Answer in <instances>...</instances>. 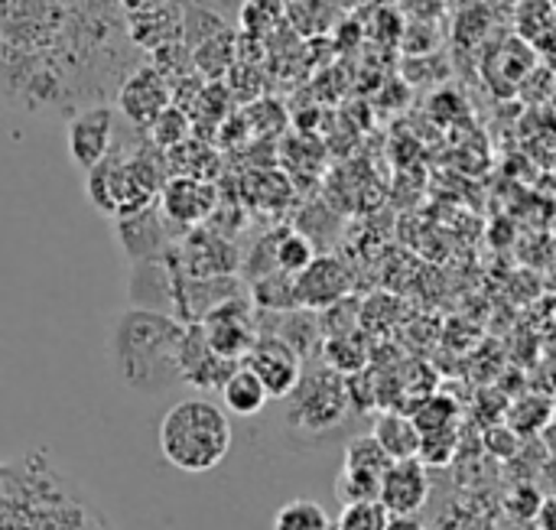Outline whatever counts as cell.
Here are the masks:
<instances>
[{"label":"cell","mask_w":556,"mask_h":530,"mask_svg":"<svg viewBox=\"0 0 556 530\" xmlns=\"http://www.w3.org/2000/svg\"><path fill=\"white\" fill-rule=\"evenodd\" d=\"M186 326L156 310H127L111 332V355L121 381L140 394H163L182 381Z\"/></svg>","instance_id":"1"},{"label":"cell","mask_w":556,"mask_h":530,"mask_svg":"<svg viewBox=\"0 0 556 530\" xmlns=\"http://www.w3.org/2000/svg\"><path fill=\"white\" fill-rule=\"evenodd\" d=\"M156 443L173 469L189 476L212 472L231 453L235 443L231 417L225 407L212 404L208 398H189L166 411L156 430Z\"/></svg>","instance_id":"2"},{"label":"cell","mask_w":556,"mask_h":530,"mask_svg":"<svg viewBox=\"0 0 556 530\" xmlns=\"http://www.w3.org/2000/svg\"><path fill=\"white\" fill-rule=\"evenodd\" d=\"M160 192L156 166L147 156H117L108 153L98 166L88 169V199L98 212L111 218L134 215L153 205Z\"/></svg>","instance_id":"3"},{"label":"cell","mask_w":556,"mask_h":530,"mask_svg":"<svg viewBox=\"0 0 556 530\" xmlns=\"http://www.w3.org/2000/svg\"><path fill=\"white\" fill-rule=\"evenodd\" d=\"M287 401H290L287 420L293 430H303V433L336 430L352 411L349 384L332 368H316L309 375L303 371L300 384L293 388V394Z\"/></svg>","instance_id":"4"},{"label":"cell","mask_w":556,"mask_h":530,"mask_svg":"<svg viewBox=\"0 0 556 530\" xmlns=\"http://www.w3.org/2000/svg\"><path fill=\"white\" fill-rule=\"evenodd\" d=\"M199 329H202V339L205 345L225 358V362H244V355L251 352L254 339L261 336L254 329V319H251V306L248 300L235 296V300H225L222 306H215L212 313H205L199 319Z\"/></svg>","instance_id":"5"},{"label":"cell","mask_w":556,"mask_h":530,"mask_svg":"<svg viewBox=\"0 0 556 530\" xmlns=\"http://www.w3.org/2000/svg\"><path fill=\"white\" fill-rule=\"evenodd\" d=\"M248 371H254L264 384V391L274 398V401H287L293 394V388L300 384L303 378V358L296 349H290L280 336L267 332V336H257L251 352L244 355L241 362Z\"/></svg>","instance_id":"6"},{"label":"cell","mask_w":556,"mask_h":530,"mask_svg":"<svg viewBox=\"0 0 556 530\" xmlns=\"http://www.w3.org/2000/svg\"><path fill=\"white\" fill-rule=\"evenodd\" d=\"M65 143H68V156L75 166L81 169L98 166L111 153V143H114V111L108 104L78 111L68 124Z\"/></svg>","instance_id":"7"},{"label":"cell","mask_w":556,"mask_h":530,"mask_svg":"<svg viewBox=\"0 0 556 530\" xmlns=\"http://www.w3.org/2000/svg\"><path fill=\"white\" fill-rule=\"evenodd\" d=\"M352 290V277L339 257H313V264L296 274V306L300 310H329L345 300Z\"/></svg>","instance_id":"8"},{"label":"cell","mask_w":556,"mask_h":530,"mask_svg":"<svg viewBox=\"0 0 556 530\" xmlns=\"http://www.w3.org/2000/svg\"><path fill=\"white\" fill-rule=\"evenodd\" d=\"M166 228H169V218L163 215V209L156 212V205H147L134 215L117 218V241H121L124 254L130 257V264L169 254Z\"/></svg>","instance_id":"9"},{"label":"cell","mask_w":556,"mask_h":530,"mask_svg":"<svg viewBox=\"0 0 556 530\" xmlns=\"http://www.w3.org/2000/svg\"><path fill=\"white\" fill-rule=\"evenodd\" d=\"M430 499V469L420 459H401L391 463V469L381 479L378 502L391 515H417Z\"/></svg>","instance_id":"10"},{"label":"cell","mask_w":556,"mask_h":530,"mask_svg":"<svg viewBox=\"0 0 556 530\" xmlns=\"http://www.w3.org/2000/svg\"><path fill=\"white\" fill-rule=\"evenodd\" d=\"M176 283H179V270L173 267L169 254L137 261L130 274V300L137 303V310L169 313L176 306Z\"/></svg>","instance_id":"11"},{"label":"cell","mask_w":556,"mask_h":530,"mask_svg":"<svg viewBox=\"0 0 556 530\" xmlns=\"http://www.w3.org/2000/svg\"><path fill=\"white\" fill-rule=\"evenodd\" d=\"M215 186L192 179V176H179L169 179L160 192V209L173 225H202L212 212H215Z\"/></svg>","instance_id":"12"},{"label":"cell","mask_w":556,"mask_h":530,"mask_svg":"<svg viewBox=\"0 0 556 530\" xmlns=\"http://www.w3.org/2000/svg\"><path fill=\"white\" fill-rule=\"evenodd\" d=\"M121 108L137 127H150L169 108V88L156 68H140L121 91Z\"/></svg>","instance_id":"13"},{"label":"cell","mask_w":556,"mask_h":530,"mask_svg":"<svg viewBox=\"0 0 556 530\" xmlns=\"http://www.w3.org/2000/svg\"><path fill=\"white\" fill-rule=\"evenodd\" d=\"M371 437L381 443V450L401 463V459H417L420 456V430L414 427L410 414H401V411H384L375 427H371Z\"/></svg>","instance_id":"14"},{"label":"cell","mask_w":556,"mask_h":530,"mask_svg":"<svg viewBox=\"0 0 556 530\" xmlns=\"http://www.w3.org/2000/svg\"><path fill=\"white\" fill-rule=\"evenodd\" d=\"M218 394H222L225 411L235 414V417H254V414H261V411L267 407V401H270V394L264 391L261 378H257L254 371H248L244 365H238V368L225 378V384L218 388Z\"/></svg>","instance_id":"15"},{"label":"cell","mask_w":556,"mask_h":530,"mask_svg":"<svg viewBox=\"0 0 556 530\" xmlns=\"http://www.w3.org/2000/svg\"><path fill=\"white\" fill-rule=\"evenodd\" d=\"M323 358H326V368H332L336 375L342 378H352V375H362L365 365H368V352L365 345L358 342V336H336V339H326L323 342Z\"/></svg>","instance_id":"16"},{"label":"cell","mask_w":556,"mask_h":530,"mask_svg":"<svg viewBox=\"0 0 556 530\" xmlns=\"http://www.w3.org/2000/svg\"><path fill=\"white\" fill-rule=\"evenodd\" d=\"M391 456L381 450V443L368 433V437H355L349 446H345V463L342 469L349 472H365V476H375V479H384V472L391 469Z\"/></svg>","instance_id":"17"},{"label":"cell","mask_w":556,"mask_h":530,"mask_svg":"<svg viewBox=\"0 0 556 530\" xmlns=\"http://www.w3.org/2000/svg\"><path fill=\"white\" fill-rule=\"evenodd\" d=\"M254 303L261 310H274V313H290V310H300L296 306V277L283 274V270H274L267 277H261L254 283Z\"/></svg>","instance_id":"18"},{"label":"cell","mask_w":556,"mask_h":530,"mask_svg":"<svg viewBox=\"0 0 556 530\" xmlns=\"http://www.w3.org/2000/svg\"><path fill=\"white\" fill-rule=\"evenodd\" d=\"M274 530H336L332 528V518L326 515V508L319 502H309V499H296V502H287L277 518H274Z\"/></svg>","instance_id":"19"},{"label":"cell","mask_w":556,"mask_h":530,"mask_svg":"<svg viewBox=\"0 0 556 530\" xmlns=\"http://www.w3.org/2000/svg\"><path fill=\"white\" fill-rule=\"evenodd\" d=\"M313 257H316V251H313V241L306 235H300V231H280L277 235V248H274L277 270L296 277L313 264Z\"/></svg>","instance_id":"20"},{"label":"cell","mask_w":556,"mask_h":530,"mask_svg":"<svg viewBox=\"0 0 556 530\" xmlns=\"http://www.w3.org/2000/svg\"><path fill=\"white\" fill-rule=\"evenodd\" d=\"M456 417H459V411H456V404L450 398H424L417 404V411L410 414V420L420 430V437L456 430Z\"/></svg>","instance_id":"21"},{"label":"cell","mask_w":556,"mask_h":530,"mask_svg":"<svg viewBox=\"0 0 556 530\" xmlns=\"http://www.w3.org/2000/svg\"><path fill=\"white\" fill-rule=\"evenodd\" d=\"M388 518L391 512L381 502H352V505H342L336 530H384Z\"/></svg>","instance_id":"22"},{"label":"cell","mask_w":556,"mask_h":530,"mask_svg":"<svg viewBox=\"0 0 556 530\" xmlns=\"http://www.w3.org/2000/svg\"><path fill=\"white\" fill-rule=\"evenodd\" d=\"M336 495H339L342 505H352V502H378V495H381V479L365 476V472H349V469H342V472H339V482H336Z\"/></svg>","instance_id":"23"},{"label":"cell","mask_w":556,"mask_h":530,"mask_svg":"<svg viewBox=\"0 0 556 530\" xmlns=\"http://www.w3.org/2000/svg\"><path fill=\"white\" fill-rule=\"evenodd\" d=\"M456 456V430H443V433H430V437H420V463L427 469H440V466H450V459Z\"/></svg>","instance_id":"24"},{"label":"cell","mask_w":556,"mask_h":530,"mask_svg":"<svg viewBox=\"0 0 556 530\" xmlns=\"http://www.w3.org/2000/svg\"><path fill=\"white\" fill-rule=\"evenodd\" d=\"M150 134L160 147H176L182 137H186V114L179 108H166L153 124H150Z\"/></svg>","instance_id":"25"},{"label":"cell","mask_w":556,"mask_h":530,"mask_svg":"<svg viewBox=\"0 0 556 530\" xmlns=\"http://www.w3.org/2000/svg\"><path fill=\"white\" fill-rule=\"evenodd\" d=\"M485 450L498 459H511L515 450H518V433L511 427H492L485 433Z\"/></svg>","instance_id":"26"},{"label":"cell","mask_w":556,"mask_h":530,"mask_svg":"<svg viewBox=\"0 0 556 530\" xmlns=\"http://www.w3.org/2000/svg\"><path fill=\"white\" fill-rule=\"evenodd\" d=\"M534 525H538V530H556V495L541 502V508L534 515Z\"/></svg>","instance_id":"27"},{"label":"cell","mask_w":556,"mask_h":530,"mask_svg":"<svg viewBox=\"0 0 556 530\" xmlns=\"http://www.w3.org/2000/svg\"><path fill=\"white\" fill-rule=\"evenodd\" d=\"M384 530H427V525L417 515H391Z\"/></svg>","instance_id":"28"},{"label":"cell","mask_w":556,"mask_h":530,"mask_svg":"<svg viewBox=\"0 0 556 530\" xmlns=\"http://www.w3.org/2000/svg\"><path fill=\"white\" fill-rule=\"evenodd\" d=\"M381 3H391V0H381Z\"/></svg>","instance_id":"29"}]
</instances>
